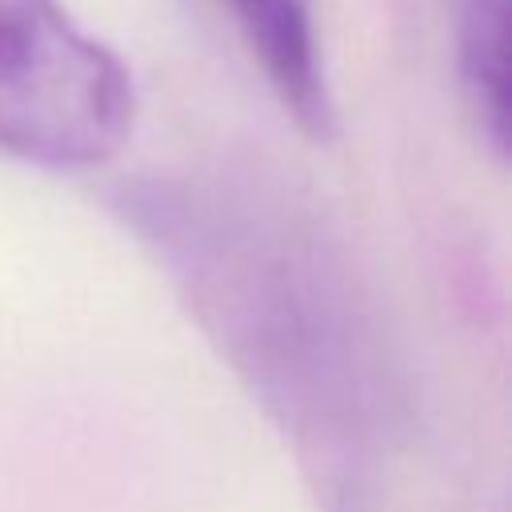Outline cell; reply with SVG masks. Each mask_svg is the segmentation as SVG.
<instances>
[{
    "instance_id": "7a4b0ae2",
    "label": "cell",
    "mask_w": 512,
    "mask_h": 512,
    "mask_svg": "<svg viewBox=\"0 0 512 512\" xmlns=\"http://www.w3.org/2000/svg\"><path fill=\"white\" fill-rule=\"evenodd\" d=\"M236 24L244 28L252 56L268 72L272 88L308 136L332 132V100L320 64V44L312 32V12L304 0H228Z\"/></svg>"
},
{
    "instance_id": "6da1fadb",
    "label": "cell",
    "mask_w": 512,
    "mask_h": 512,
    "mask_svg": "<svg viewBox=\"0 0 512 512\" xmlns=\"http://www.w3.org/2000/svg\"><path fill=\"white\" fill-rule=\"evenodd\" d=\"M124 64L56 0H0V152L44 168H100L132 136Z\"/></svg>"
},
{
    "instance_id": "3957f363",
    "label": "cell",
    "mask_w": 512,
    "mask_h": 512,
    "mask_svg": "<svg viewBox=\"0 0 512 512\" xmlns=\"http://www.w3.org/2000/svg\"><path fill=\"white\" fill-rule=\"evenodd\" d=\"M460 84L484 140L508 152V0H468L460 12Z\"/></svg>"
}]
</instances>
